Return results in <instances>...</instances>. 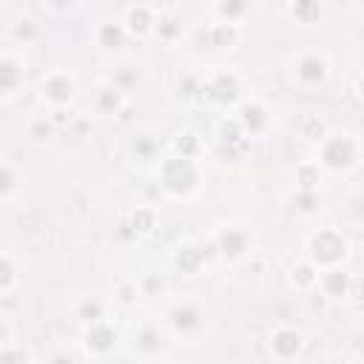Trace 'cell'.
I'll return each mask as SVG.
<instances>
[{
    "label": "cell",
    "mask_w": 364,
    "mask_h": 364,
    "mask_svg": "<svg viewBox=\"0 0 364 364\" xmlns=\"http://www.w3.org/2000/svg\"><path fill=\"white\" fill-rule=\"evenodd\" d=\"M163 185L174 194H188L196 185V168L188 157H174L163 165Z\"/></svg>",
    "instance_id": "1"
},
{
    "label": "cell",
    "mask_w": 364,
    "mask_h": 364,
    "mask_svg": "<svg viewBox=\"0 0 364 364\" xmlns=\"http://www.w3.org/2000/svg\"><path fill=\"white\" fill-rule=\"evenodd\" d=\"M322 163L333 171H341V168H350L356 163V145L353 139L347 137H333L325 142V149H322Z\"/></svg>",
    "instance_id": "2"
},
{
    "label": "cell",
    "mask_w": 364,
    "mask_h": 364,
    "mask_svg": "<svg viewBox=\"0 0 364 364\" xmlns=\"http://www.w3.org/2000/svg\"><path fill=\"white\" fill-rule=\"evenodd\" d=\"M344 253H347V242L336 231H322L313 239V259L319 265H336Z\"/></svg>",
    "instance_id": "3"
},
{
    "label": "cell",
    "mask_w": 364,
    "mask_h": 364,
    "mask_svg": "<svg viewBox=\"0 0 364 364\" xmlns=\"http://www.w3.org/2000/svg\"><path fill=\"white\" fill-rule=\"evenodd\" d=\"M327 77V63L325 57L319 54H305L299 63H296V80L302 86H322Z\"/></svg>",
    "instance_id": "4"
},
{
    "label": "cell",
    "mask_w": 364,
    "mask_h": 364,
    "mask_svg": "<svg viewBox=\"0 0 364 364\" xmlns=\"http://www.w3.org/2000/svg\"><path fill=\"white\" fill-rule=\"evenodd\" d=\"M268 125V111L259 103H245L242 114H239V128L242 134H259Z\"/></svg>",
    "instance_id": "5"
},
{
    "label": "cell",
    "mask_w": 364,
    "mask_h": 364,
    "mask_svg": "<svg viewBox=\"0 0 364 364\" xmlns=\"http://www.w3.org/2000/svg\"><path fill=\"white\" fill-rule=\"evenodd\" d=\"M43 94H46L54 106H63V103L71 100V94H75V83H71L68 77H63V75H54V77H49V80L43 83Z\"/></svg>",
    "instance_id": "6"
},
{
    "label": "cell",
    "mask_w": 364,
    "mask_h": 364,
    "mask_svg": "<svg viewBox=\"0 0 364 364\" xmlns=\"http://www.w3.org/2000/svg\"><path fill=\"white\" fill-rule=\"evenodd\" d=\"M171 325H174V330H180V333H194V330L202 325V313H199L194 305H177V308L171 310Z\"/></svg>",
    "instance_id": "7"
},
{
    "label": "cell",
    "mask_w": 364,
    "mask_h": 364,
    "mask_svg": "<svg viewBox=\"0 0 364 364\" xmlns=\"http://www.w3.org/2000/svg\"><path fill=\"white\" fill-rule=\"evenodd\" d=\"M23 80V68L12 57H0V94H9L20 86Z\"/></svg>",
    "instance_id": "8"
},
{
    "label": "cell",
    "mask_w": 364,
    "mask_h": 364,
    "mask_svg": "<svg viewBox=\"0 0 364 364\" xmlns=\"http://www.w3.org/2000/svg\"><path fill=\"white\" fill-rule=\"evenodd\" d=\"M220 251L228 256V259H237L248 251V234L245 231H237V228H228L222 237H220Z\"/></svg>",
    "instance_id": "9"
},
{
    "label": "cell",
    "mask_w": 364,
    "mask_h": 364,
    "mask_svg": "<svg viewBox=\"0 0 364 364\" xmlns=\"http://www.w3.org/2000/svg\"><path fill=\"white\" fill-rule=\"evenodd\" d=\"M208 92H211L213 100H220V103H234V100H237V92H239V83H237V77L222 75Z\"/></svg>",
    "instance_id": "10"
},
{
    "label": "cell",
    "mask_w": 364,
    "mask_h": 364,
    "mask_svg": "<svg viewBox=\"0 0 364 364\" xmlns=\"http://www.w3.org/2000/svg\"><path fill=\"white\" fill-rule=\"evenodd\" d=\"M302 347V336L296 330H279L273 336V350L276 356H294L296 350Z\"/></svg>",
    "instance_id": "11"
},
{
    "label": "cell",
    "mask_w": 364,
    "mask_h": 364,
    "mask_svg": "<svg viewBox=\"0 0 364 364\" xmlns=\"http://www.w3.org/2000/svg\"><path fill=\"white\" fill-rule=\"evenodd\" d=\"M97 40H100L103 49H120L123 40H125V32H123L120 23H103L100 32H97Z\"/></svg>",
    "instance_id": "12"
},
{
    "label": "cell",
    "mask_w": 364,
    "mask_h": 364,
    "mask_svg": "<svg viewBox=\"0 0 364 364\" xmlns=\"http://www.w3.org/2000/svg\"><path fill=\"white\" fill-rule=\"evenodd\" d=\"M114 341H117V336H114V330H108V327H94V330L89 333V347L97 350V353L111 350Z\"/></svg>",
    "instance_id": "13"
},
{
    "label": "cell",
    "mask_w": 364,
    "mask_h": 364,
    "mask_svg": "<svg viewBox=\"0 0 364 364\" xmlns=\"http://www.w3.org/2000/svg\"><path fill=\"white\" fill-rule=\"evenodd\" d=\"M97 108H100L103 114H114V111L120 108V89H117V86L100 89V94H97Z\"/></svg>",
    "instance_id": "14"
},
{
    "label": "cell",
    "mask_w": 364,
    "mask_h": 364,
    "mask_svg": "<svg viewBox=\"0 0 364 364\" xmlns=\"http://www.w3.org/2000/svg\"><path fill=\"white\" fill-rule=\"evenodd\" d=\"M151 23H154V18L149 15V9H145V6L128 12V29H131V32H139V34H142V32L151 29Z\"/></svg>",
    "instance_id": "15"
},
{
    "label": "cell",
    "mask_w": 364,
    "mask_h": 364,
    "mask_svg": "<svg viewBox=\"0 0 364 364\" xmlns=\"http://www.w3.org/2000/svg\"><path fill=\"white\" fill-rule=\"evenodd\" d=\"M245 12H248L245 0H222V4H220V15H222L225 23H237Z\"/></svg>",
    "instance_id": "16"
},
{
    "label": "cell",
    "mask_w": 364,
    "mask_h": 364,
    "mask_svg": "<svg viewBox=\"0 0 364 364\" xmlns=\"http://www.w3.org/2000/svg\"><path fill=\"white\" fill-rule=\"evenodd\" d=\"M294 15L302 23H310L313 18H319V4H316V0H296V4H294Z\"/></svg>",
    "instance_id": "17"
},
{
    "label": "cell",
    "mask_w": 364,
    "mask_h": 364,
    "mask_svg": "<svg viewBox=\"0 0 364 364\" xmlns=\"http://www.w3.org/2000/svg\"><path fill=\"white\" fill-rule=\"evenodd\" d=\"M325 287H327L330 296H341L344 287H347V276H344L341 270H330V273L325 276Z\"/></svg>",
    "instance_id": "18"
},
{
    "label": "cell",
    "mask_w": 364,
    "mask_h": 364,
    "mask_svg": "<svg viewBox=\"0 0 364 364\" xmlns=\"http://www.w3.org/2000/svg\"><path fill=\"white\" fill-rule=\"evenodd\" d=\"M202 259H205V256H202L196 248H182V251H180V256H177V265H180L182 270H188V273H191V270H196V265H199Z\"/></svg>",
    "instance_id": "19"
},
{
    "label": "cell",
    "mask_w": 364,
    "mask_h": 364,
    "mask_svg": "<svg viewBox=\"0 0 364 364\" xmlns=\"http://www.w3.org/2000/svg\"><path fill=\"white\" fill-rule=\"evenodd\" d=\"M237 37V32H234V23H220L213 32H211V40H213V46H228L231 40Z\"/></svg>",
    "instance_id": "20"
},
{
    "label": "cell",
    "mask_w": 364,
    "mask_h": 364,
    "mask_svg": "<svg viewBox=\"0 0 364 364\" xmlns=\"http://www.w3.org/2000/svg\"><path fill=\"white\" fill-rule=\"evenodd\" d=\"M15 185H18V177H15V171H12L6 163H0V196L12 194V191H15Z\"/></svg>",
    "instance_id": "21"
},
{
    "label": "cell",
    "mask_w": 364,
    "mask_h": 364,
    "mask_svg": "<svg viewBox=\"0 0 364 364\" xmlns=\"http://www.w3.org/2000/svg\"><path fill=\"white\" fill-rule=\"evenodd\" d=\"M160 344H163L160 330H154V327H145V330L139 333V347H142V350H149V353H151V350H157Z\"/></svg>",
    "instance_id": "22"
},
{
    "label": "cell",
    "mask_w": 364,
    "mask_h": 364,
    "mask_svg": "<svg viewBox=\"0 0 364 364\" xmlns=\"http://www.w3.org/2000/svg\"><path fill=\"white\" fill-rule=\"evenodd\" d=\"M15 265L6 259V256H0V287H9L15 282Z\"/></svg>",
    "instance_id": "23"
},
{
    "label": "cell",
    "mask_w": 364,
    "mask_h": 364,
    "mask_svg": "<svg viewBox=\"0 0 364 364\" xmlns=\"http://www.w3.org/2000/svg\"><path fill=\"white\" fill-rule=\"evenodd\" d=\"M80 316H83L86 322H97V319L103 316V305H100V302H86V305L80 308Z\"/></svg>",
    "instance_id": "24"
},
{
    "label": "cell",
    "mask_w": 364,
    "mask_h": 364,
    "mask_svg": "<svg viewBox=\"0 0 364 364\" xmlns=\"http://www.w3.org/2000/svg\"><path fill=\"white\" fill-rule=\"evenodd\" d=\"M296 202H299L302 211H313L319 199H316V191H299V199Z\"/></svg>",
    "instance_id": "25"
},
{
    "label": "cell",
    "mask_w": 364,
    "mask_h": 364,
    "mask_svg": "<svg viewBox=\"0 0 364 364\" xmlns=\"http://www.w3.org/2000/svg\"><path fill=\"white\" fill-rule=\"evenodd\" d=\"M34 34H37V32H34V26H32L29 20H23V23L15 29V37H20V40H32Z\"/></svg>",
    "instance_id": "26"
},
{
    "label": "cell",
    "mask_w": 364,
    "mask_h": 364,
    "mask_svg": "<svg viewBox=\"0 0 364 364\" xmlns=\"http://www.w3.org/2000/svg\"><path fill=\"white\" fill-rule=\"evenodd\" d=\"M134 151H139L145 160H149V157L154 154V142H149V139H139V142H134Z\"/></svg>",
    "instance_id": "27"
},
{
    "label": "cell",
    "mask_w": 364,
    "mask_h": 364,
    "mask_svg": "<svg viewBox=\"0 0 364 364\" xmlns=\"http://www.w3.org/2000/svg\"><path fill=\"white\" fill-rule=\"evenodd\" d=\"M0 336H4V325H0Z\"/></svg>",
    "instance_id": "28"
}]
</instances>
